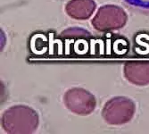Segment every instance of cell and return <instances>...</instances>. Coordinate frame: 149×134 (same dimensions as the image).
I'll return each mask as SVG.
<instances>
[{
    "label": "cell",
    "mask_w": 149,
    "mask_h": 134,
    "mask_svg": "<svg viewBox=\"0 0 149 134\" xmlns=\"http://www.w3.org/2000/svg\"><path fill=\"white\" fill-rule=\"evenodd\" d=\"M136 112L135 103L125 97H116L107 101L102 110L104 120L111 125L129 123Z\"/></svg>",
    "instance_id": "7a4b0ae2"
},
{
    "label": "cell",
    "mask_w": 149,
    "mask_h": 134,
    "mask_svg": "<svg viewBox=\"0 0 149 134\" xmlns=\"http://www.w3.org/2000/svg\"><path fill=\"white\" fill-rule=\"evenodd\" d=\"M1 122L7 133H32L38 126V114L31 107L15 105L4 112Z\"/></svg>",
    "instance_id": "6da1fadb"
},
{
    "label": "cell",
    "mask_w": 149,
    "mask_h": 134,
    "mask_svg": "<svg viewBox=\"0 0 149 134\" xmlns=\"http://www.w3.org/2000/svg\"><path fill=\"white\" fill-rule=\"evenodd\" d=\"M96 7L94 0H71L66 4L65 11L73 19L86 20L93 15Z\"/></svg>",
    "instance_id": "8992f818"
},
{
    "label": "cell",
    "mask_w": 149,
    "mask_h": 134,
    "mask_svg": "<svg viewBox=\"0 0 149 134\" xmlns=\"http://www.w3.org/2000/svg\"><path fill=\"white\" fill-rule=\"evenodd\" d=\"M63 38H87L90 36V33L83 28H69L61 34Z\"/></svg>",
    "instance_id": "52a82bcc"
},
{
    "label": "cell",
    "mask_w": 149,
    "mask_h": 134,
    "mask_svg": "<svg viewBox=\"0 0 149 134\" xmlns=\"http://www.w3.org/2000/svg\"><path fill=\"white\" fill-rule=\"evenodd\" d=\"M123 71L125 78L130 83L138 86L149 84V62H128Z\"/></svg>",
    "instance_id": "5b68a950"
},
{
    "label": "cell",
    "mask_w": 149,
    "mask_h": 134,
    "mask_svg": "<svg viewBox=\"0 0 149 134\" xmlns=\"http://www.w3.org/2000/svg\"><path fill=\"white\" fill-rule=\"evenodd\" d=\"M65 106L71 112L79 115L91 114L97 105L96 98L89 91L81 88H72L63 96Z\"/></svg>",
    "instance_id": "277c9868"
},
{
    "label": "cell",
    "mask_w": 149,
    "mask_h": 134,
    "mask_svg": "<svg viewBox=\"0 0 149 134\" xmlns=\"http://www.w3.org/2000/svg\"><path fill=\"white\" fill-rule=\"evenodd\" d=\"M127 19V13L121 7L106 5L97 11L92 20V25L99 31H111L123 28Z\"/></svg>",
    "instance_id": "3957f363"
}]
</instances>
